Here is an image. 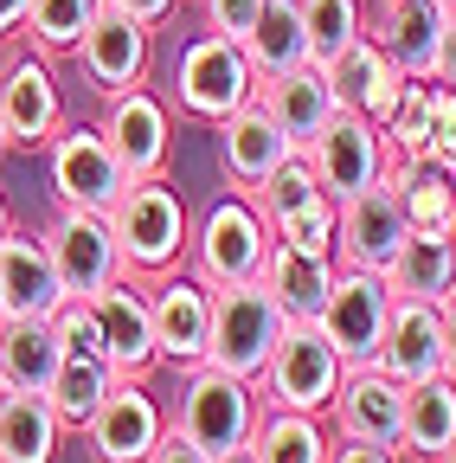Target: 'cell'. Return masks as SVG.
Segmentation results:
<instances>
[{"instance_id": "29", "label": "cell", "mask_w": 456, "mask_h": 463, "mask_svg": "<svg viewBox=\"0 0 456 463\" xmlns=\"http://www.w3.org/2000/svg\"><path fill=\"white\" fill-rule=\"evenodd\" d=\"M65 425L45 392H7L0 386V463H59Z\"/></svg>"}, {"instance_id": "45", "label": "cell", "mask_w": 456, "mask_h": 463, "mask_svg": "<svg viewBox=\"0 0 456 463\" xmlns=\"http://www.w3.org/2000/svg\"><path fill=\"white\" fill-rule=\"evenodd\" d=\"M212 463H257V450H251V444H238V450H219Z\"/></svg>"}, {"instance_id": "15", "label": "cell", "mask_w": 456, "mask_h": 463, "mask_svg": "<svg viewBox=\"0 0 456 463\" xmlns=\"http://www.w3.org/2000/svg\"><path fill=\"white\" fill-rule=\"evenodd\" d=\"M161 438H167V412L142 380H116L84 425V444L97 463H148Z\"/></svg>"}, {"instance_id": "26", "label": "cell", "mask_w": 456, "mask_h": 463, "mask_svg": "<svg viewBox=\"0 0 456 463\" xmlns=\"http://www.w3.org/2000/svg\"><path fill=\"white\" fill-rule=\"evenodd\" d=\"M386 187L398 200L412 232H456V181L437 155H412V161H386Z\"/></svg>"}, {"instance_id": "40", "label": "cell", "mask_w": 456, "mask_h": 463, "mask_svg": "<svg viewBox=\"0 0 456 463\" xmlns=\"http://www.w3.org/2000/svg\"><path fill=\"white\" fill-rule=\"evenodd\" d=\"M328 463H398V450L360 444V438H340V444H328Z\"/></svg>"}, {"instance_id": "3", "label": "cell", "mask_w": 456, "mask_h": 463, "mask_svg": "<svg viewBox=\"0 0 456 463\" xmlns=\"http://www.w3.org/2000/svg\"><path fill=\"white\" fill-rule=\"evenodd\" d=\"M257 419H264V392H257V380H245V373H225V367H212V361L187 367L174 431H187L193 444H206V450L219 457V450H238V444H251Z\"/></svg>"}, {"instance_id": "7", "label": "cell", "mask_w": 456, "mask_h": 463, "mask_svg": "<svg viewBox=\"0 0 456 463\" xmlns=\"http://www.w3.org/2000/svg\"><path fill=\"white\" fill-rule=\"evenodd\" d=\"M187 251H193V270H200L206 283H245V277H257L264 258H270V219L257 213V200L225 194V200H212V213L200 219V232H193Z\"/></svg>"}, {"instance_id": "21", "label": "cell", "mask_w": 456, "mask_h": 463, "mask_svg": "<svg viewBox=\"0 0 456 463\" xmlns=\"http://www.w3.org/2000/svg\"><path fill=\"white\" fill-rule=\"evenodd\" d=\"M443 20H450L443 0H379V7L367 14V39H373L405 78H431Z\"/></svg>"}, {"instance_id": "25", "label": "cell", "mask_w": 456, "mask_h": 463, "mask_svg": "<svg viewBox=\"0 0 456 463\" xmlns=\"http://www.w3.org/2000/svg\"><path fill=\"white\" fill-rule=\"evenodd\" d=\"M65 361V341L51 316H7L0 322V386L7 392H45Z\"/></svg>"}, {"instance_id": "36", "label": "cell", "mask_w": 456, "mask_h": 463, "mask_svg": "<svg viewBox=\"0 0 456 463\" xmlns=\"http://www.w3.org/2000/svg\"><path fill=\"white\" fill-rule=\"evenodd\" d=\"M334 225H340V213H334V200L321 194V200H309V206H296V213L270 219V239L290 245V251H309V258H328V264H334Z\"/></svg>"}, {"instance_id": "17", "label": "cell", "mask_w": 456, "mask_h": 463, "mask_svg": "<svg viewBox=\"0 0 456 463\" xmlns=\"http://www.w3.org/2000/svg\"><path fill=\"white\" fill-rule=\"evenodd\" d=\"M212 148H219V174L232 181L245 200L270 181V174L290 161L296 148H290V136H283L276 123H270V109L251 97V103H238L232 116H219L212 123Z\"/></svg>"}, {"instance_id": "16", "label": "cell", "mask_w": 456, "mask_h": 463, "mask_svg": "<svg viewBox=\"0 0 456 463\" xmlns=\"http://www.w3.org/2000/svg\"><path fill=\"white\" fill-rule=\"evenodd\" d=\"M103 335V361L116 367V380H148L161 367V347H154V316H148V289L135 277H116L109 289L84 297Z\"/></svg>"}, {"instance_id": "42", "label": "cell", "mask_w": 456, "mask_h": 463, "mask_svg": "<svg viewBox=\"0 0 456 463\" xmlns=\"http://www.w3.org/2000/svg\"><path fill=\"white\" fill-rule=\"evenodd\" d=\"M437 347H443V373L456 380V297L437 303Z\"/></svg>"}, {"instance_id": "19", "label": "cell", "mask_w": 456, "mask_h": 463, "mask_svg": "<svg viewBox=\"0 0 456 463\" xmlns=\"http://www.w3.org/2000/svg\"><path fill=\"white\" fill-rule=\"evenodd\" d=\"M321 71H328L334 109H354V116H367V123H379V129L392 123L398 97H405V84H412V78L398 71L392 58H386V52H379V45L367 39V33H360V39H354L348 52H334Z\"/></svg>"}, {"instance_id": "11", "label": "cell", "mask_w": 456, "mask_h": 463, "mask_svg": "<svg viewBox=\"0 0 456 463\" xmlns=\"http://www.w3.org/2000/svg\"><path fill=\"white\" fill-rule=\"evenodd\" d=\"M309 155V167H315V181H321V194L340 206V200H354L360 187H373V181H386V136H379V123H367V116H354V109H334L328 123H321V136L302 148Z\"/></svg>"}, {"instance_id": "14", "label": "cell", "mask_w": 456, "mask_h": 463, "mask_svg": "<svg viewBox=\"0 0 456 463\" xmlns=\"http://www.w3.org/2000/svg\"><path fill=\"white\" fill-rule=\"evenodd\" d=\"M154 347L167 367H200L206 361V341H212V283L200 270H161L154 277Z\"/></svg>"}, {"instance_id": "23", "label": "cell", "mask_w": 456, "mask_h": 463, "mask_svg": "<svg viewBox=\"0 0 456 463\" xmlns=\"http://www.w3.org/2000/svg\"><path fill=\"white\" fill-rule=\"evenodd\" d=\"M398 386H418L431 373H443V347H437V303L418 297H392L386 335H379V354H373Z\"/></svg>"}, {"instance_id": "18", "label": "cell", "mask_w": 456, "mask_h": 463, "mask_svg": "<svg viewBox=\"0 0 456 463\" xmlns=\"http://www.w3.org/2000/svg\"><path fill=\"white\" fill-rule=\"evenodd\" d=\"M328 412H334V431H340V438H360V444L398 450V425H405V386H398L379 361L348 367Z\"/></svg>"}, {"instance_id": "38", "label": "cell", "mask_w": 456, "mask_h": 463, "mask_svg": "<svg viewBox=\"0 0 456 463\" xmlns=\"http://www.w3.org/2000/svg\"><path fill=\"white\" fill-rule=\"evenodd\" d=\"M200 14H206V33L245 45L251 26H257V14H264V0H200Z\"/></svg>"}, {"instance_id": "39", "label": "cell", "mask_w": 456, "mask_h": 463, "mask_svg": "<svg viewBox=\"0 0 456 463\" xmlns=\"http://www.w3.org/2000/svg\"><path fill=\"white\" fill-rule=\"evenodd\" d=\"M148 463H212V450H206V444H193L187 431H174V425H167V438L148 450Z\"/></svg>"}, {"instance_id": "10", "label": "cell", "mask_w": 456, "mask_h": 463, "mask_svg": "<svg viewBox=\"0 0 456 463\" xmlns=\"http://www.w3.org/2000/svg\"><path fill=\"white\" fill-rule=\"evenodd\" d=\"M65 129V97L59 78H51V58L45 52H14L0 65V136L20 155L51 148V136Z\"/></svg>"}, {"instance_id": "52", "label": "cell", "mask_w": 456, "mask_h": 463, "mask_svg": "<svg viewBox=\"0 0 456 463\" xmlns=\"http://www.w3.org/2000/svg\"><path fill=\"white\" fill-rule=\"evenodd\" d=\"M450 239H456V232H450Z\"/></svg>"}, {"instance_id": "51", "label": "cell", "mask_w": 456, "mask_h": 463, "mask_svg": "<svg viewBox=\"0 0 456 463\" xmlns=\"http://www.w3.org/2000/svg\"><path fill=\"white\" fill-rule=\"evenodd\" d=\"M450 181H456V161H450Z\"/></svg>"}, {"instance_id": "28", "label": "cell", "mask_w": 456, "mask_h": 463, "mask_svg": "<svg viewBox=\"0 0 456 463\" xmlns=\"http://www.w3.org/2000/svg\"><path fill=\"white\" fill-rule=\"evenodd\" d=\"M257 283L276 297L283 322H315L321 303H328L334 264H328V258H309V251H290V245H276V239H270V258H264Z\"/></svg>"}, {"instance_id": "44", "label": "cell", "mask_w": 456, "mask_h": 463, "mask_svg": "<svg viewBox=\"0 0 456 463\" xmlns=\"http://www.w3.org/2000/svg\"><path fill=\"white\" fill-rule=\"evenodd\" d=\"M26 33V0H0V45Z\"/></svg>"}, {"instance_id": "48", "label": "cell", "mask_w": 456, "mask_h": 463, "mask_svg": "<svg viewBox=\"0 0 456 463\" xmlns=\"http://www.w3.org/2000/svg\"><path fill=\"white\" fill-rule=\"evenodd\" d=\"M0 322H7V297H0Z\"/></svg>"}, {"instance_id": "34", "label": "cell", "mask_w": 456, "mask_h": 463, "mask_svg": "<svg viewBox=\"0 0 456 463\" xmlns=\"http://www.w3.org/2000/svg\"><path fill=\"white\" fill-rule=\"evenodd\" d=\"M97 7H103V0H26V39H33V52L71 58L78 39L90 33Z\"/></svg>"}, {"instance_id": "2", "label": "cell", "mask_w": 456, "mask_h": 463, "mask_svg": "<svg viewBox=\"0 0 456 463\" xmlns=\"http://www.w3.org/2000/svg\"><path fill=\"white\" fill-rule=\"evenodd\" d=\"M340 373H348V361L334 354V341L315 328V322H283L270 361L257 373V392L264 405H283V412H328L334 392H340Z\"/></svg>"}, {"instance_id": "5", "label": "cell", "mask_w": 456, "mask_h": 463, "mask_svg": "<svg viewBox=\"0 0 456 463\" xmlns=\"http://www.w3.org/2000/svg\"><path fill=\"white\" fill-rule=\"evenodd\" d=\"M251 97H257V71H251L245 45L219 39V33H200V39L181 45V58H174V103H181V116H193V123L212 129L219 116H232Z\"/></svg>"}, {"instance_id": "12", "label": "cell", "mask_w": 456, "mask_h": 463, "mask_svg": "<svg viewBox=\"0 0 456 463\" xmlns=\"http://www.w3.org/2000/svg\"><path fill=\"white\" fill-rule=\"evenodd\" d=\"M78 71H84V84L97 90V97H116V90H135V84H148V65H154V33L142 26V20H129L123 7H97V20H90V33L78 39Z\"/></svg>"}, {"instance_id": "20", "label": "cell", "mask_w": 456, "mask_h": 463, "mask_svg": "<svg viewBox=\"0 0 456 463\" xmlns=\"http://www.w3.org/2000/svg\"><path fill=\"white\" fill-rule=\"evenodd\" d=\"M334 213H340V225H334V258H340V264H360V270H386L392 251H398V239L412 232L386 181L360 187L354 200H340Z\"/></svg>"}, {"instance_id": "27", "label": "cell", "mask_w": 456, "mask_h": 463, "mask_svg": "<svg viewBox=\"0 0 456 463\" xmlns=\"http://www.w3.org/2000/svg\"><path fill=\"white\" fill-rule=\"evenodd\" d=\"M392 297H418V303H443L456 297V239L450 232H405L386 264Z\"/></svg>"}, {"instance_id": "6", "label": "cell", "mask_w": 456, "mask_h": 463, "mask_svg": "<svg viewBox=\"0 0 456 463\" xmlns=\"http://www.w3.org/2000/svg\"><path fill=\"white\" fill-rule=\"evenodd\" d=\"M45 174H51V200L78 206V213H109L129 194V167L116 161V148H109L103 129H90V123H65L51 136Z\"/></svg>"}, {"instance_id": "37", "label": "cell", "mask_w": 456, "mask_h": 463, "mask_svg": "<svg viewBox=\"0 0 456 463\" xmlns=\"http://www.w3.org/2000/svg\"><path fill=\"white\" fill-rule=\"evenodd\" d=\"M257 200V213L264 219H283V213H296V206H309V200H321V181H315V167H309V155L296 148L290 161H283L276 174H270V181L251 194Z\"/></svg>"}, {"instance_id": "8", "label": "cell", "mask_w": 456, "mask_h": 463, "mask_svg": "<svg viewBox=\"0 0 456 463\" xmlns=\"http://www.w3.org/2000/svg\"><path fill=\"white\" fill-rule=\"evenodd\" d=\"M386 316H392V283H386V270L340 264L334 283H328V303H321L315 328L334 341V354L348 361V367H367V361L379 354Z\"/></svg>"}, {"instance_id": "43", "label": "cell", "mask_w": 456, "mask_h": 463, "mask_svg": "<svg viewBox=\"0 0 456 463\" xmlns=\"http://www.w3.org/2000/svg\"><path fill=\"white\" fill-rule=\"evenodd\" d=\"M431 78L456 90V14L443 20V39H437V65H431Z\"/></svg>"}, {"instance_id": "13", "label": "cell", "mask_w": 456, "mask_h": 463, "mask_svg": "<svg viewBox=\"0 0 456 463\" xmlns=\"http://www.w3.org/2000/svg\"><path fill=\"white\" fill-rule=\"evenodd\" d=\"M103 142L116 148V161L129 167V181H154V174H167V161H174V116H167V103L135 84V90H116L103 97Z\"/></svg>"}, {"instance_id": "22", "label": "cell", "mask_w": 456, "mask_h": 463, "mask_svg": "<svg viewBox=\"0 0 456 463\" xmlns=\"http://www.w3.org/2000/svg\"><path fill=\"white\" fill-rule=\"evenodd\" d=\"M0 297H7V316H59L65 283H59V264H51L39 232L14 225L0 239Z\"/></svg>"}, {"instance_id": "41", "label": "cell", "mask_w": 456, "mask_h": 463, "mask_svg": "<svg viewBox=\"0 0 456 463\" xmlns=\"http://www.w3.org/2000/svg\"><path fill=\"white\" fill-rule=\"evenodd\" d=\"M109 7H123L129 20H142V26L154 33V26H167V20H174V7H181V0H109Z\"/></svg>"}, {"instance_id": "1", "label": "cell", "mask_w": 456, "mask_h": 463, "mask_svg": "<svg viewBox=\"0 0 456 463\" xmlns=\"http://www.w3.org/2000/svg\"><path fill=\"white\" fill-rule=\"evenodd\" d=\"M109 232L123 245V270L129 277H161V270H181L187 245H193V225H187V200L181 187L154 174V181H129V194L109 206Z\"/></svg>"}, {"instance_id": "47", "label": "cell", "mask_w": 456, "mask_h": 463, "mask_svg": "<svg viewBox=\"0 0 456 463\" xmlns=\"http://www.w3.org/2000/svg\"><path fill=\"white\" fill-rule=\"evenodd\" d=\"M431 463H456V444H443V450H437V457H431Z\"/></svg>"}, {"instance_id": "50", "label": "cell", "mask_w": 456, "mask_h": 463, "mask_svg": "<svg viewBox=\"0 0 456 463\" xmlns=\"http://www.w3.org/2000/svg\"><path fill=\"white\" fill-rule=\"evenodd\" d=\"M443 7H450V14H456V0H443Z\"/></svg>"}, {"instance_id": "32", "label": "cell", "mask_w": 456, "mask_h": 463, "mask_svg": "<svg viewBox=\"0 0 456 463\" xmlns=\"http://www.w3.org/2000/svg\"><path fill=\"white\" fill-rule=\"evenodd\" d=\"M257 463H328V431L315 412H283V405H264V419L251 431Z\"/></svg>"}, {"instance_id": "49", "label": "cell", "mask_w": 456, "mask_h": 463, "mask_svg": "<svg viewBox=\"0 0 456 463\" xmlns=\"http://www.w3.org/2000/svg\"><path fill=\"white\" fill-rule=\"evenodd\" d=\"M0 155H7V136H0Z\"/></svg>"}, {"instance_id": "30", "label": "cell", "mask_w": 456, "mask_h": 463, "mask_svg": "<svg viewBox=\"0 0 456 463\" xmlns=\"http://www.w3.org/2000/svg\"><path fill=\"white\" fill-rule=\"evenodd\" d=\"M443 444H456V380L431 373L418 386H405V425H398V457L431 463Z\"/></svg>"}, {"instance_id": "24", "label": "cell", "mask_w": 456, "mask_h": 463, "mask_svg": "<svg viewBox=\"0 0 456 463\" xmlns=\"http://www.w3.org/2000/svg\"><path fill=\"white\" fill-rule=\"evenodd\" d=\"M257 103L270 109V123L290 136V148H309L321 136V123L334 116V90H328V71L321 65H296L283 78H264L257 84Z\"/></svg>"}, {"instance_id": "46", "label": "cell", "mask_w": 456, "mask_h": 463, "mask_svg": "<svg viewBox=\"0 0 456 463\" xmlns=\"http://www.w3.org/2000/svg\"><path fill=\"white\" fill-rule=\"evenodd\" d=\"M14 232V206H7V194H0V239Z\"/></svg>"}, {"instance_id": "4", "label": "cell", "mask_w": 456, "mask_h": 463, "mask_svg": "<svg viewBox=\"0 0 456 463\" xmlns=\"http://www.w3.org/2000/svg\"><path fill=\"white\" fill-rule=\"evenodd\" d=\"M276 335H283V309H276V297L257 277L212 283V341H206V361L212 367L257 380L264 361H270V347H276Z\"/></svg>"}, {"instance_id": "9", "label": "cell", "mask_w": 456, "mask_h": 463, "mask_svg": "<svg viewBox=\"0 0 456 463\" xmlns=\"http://www.w3.org/2000/svg\"><path fill=\"white\" fill-rule=\"evenodd\" d=\"M39 239H45L51 264H59L65 297H97V289H109L116 277H129L123 270V245H116V232H109V213L59 206L39 225Z\"/></svg>"}, {"instance_id": "35", "label": "cell", "mask_w": 456, "mask_h": 463, "mask_svg": "<svg viewBox=\"0 0 456 463\" xmlns=\"http://www.w3.org/2000/svg\"><path fill=\"white\" fill-rule=\"evenodd\" d=\"M302 26H309V58L328 65L334 52H348L367 33V0H302Z\"/></svg>"}, {"instance_id": "31", "label": "cell", "mask_w": 456, "mask_h": 463, "mask_svg": "<svg viewBox=\"0 0 456 463\" xmlns=\"http://www.w3.org/2000/svg\"><path fill=\"white\" fill-rule=\"evenodd\" d=\"M245 58H251L257 84L296 71V65H315L309 58V26H302V0H264V14H257V26L245 39Z\"/></svg>"}, {"instance_id": "33", "label": "cell", "mask_w": 456, "mask_h": 463, "mask_svg": "<svg viewBox=\"0 0 456 463\" xmlns=\"http://www.w3.org/2000/svg\"><path fill=\"white\" fill-rule=\"evenodd\" d=\"M109 386H116V367H109V361L65 354V361H59V373H51V386H45V399H51V412H59V425H65V431H84Z\"/></svg>"}]
</instances>
